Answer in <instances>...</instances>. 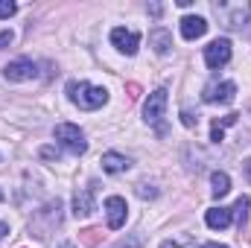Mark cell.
<instances>
[{
    "instance_id": "obj_1",
    "label": "cell",
    "mask_w": 251,
    "mask_h": 248,
    "mask_svg": "<svg viewBox=\"0 0 251 248\" xmlns=\"http://www.w3.org/2000/svg\"><path fill=\"white\" fill-rule=\"evenodd\" d=\"M67 99L76 102L79 108L85 111H94V108H102L108 102V91L105 88H97V85H88V82H67Z\"/></svg>"
},
{
    "instance_id": "obj_2",
    "label": "cell",
    "mask_w": 251,
    "mask_h": 248,
    "mask_svg": "<svg viewBox=\"0 0 251 248\" xmlns=\"http://www.w3.org/2000/svg\"><path fill=\"white\" fill-rule=\"evenodd\" d=\"M56 140L62 143L64 149H70L73 155H85V149H88L85 134L79 131V125H73V123H59L56 125Z\"/></svg>"
},
{
    "instance_id": "obj_3",
    "label": "cell",
    "mask_w": 251,
    "mask_h": 248,
    "mask_svg": "<svg viewBox=\"0 0 251 248\" xmlns=\"http://www.w3.org/2000/svg\"><path fill=\"white\" fill-rule=\"evenodd\" d=\"M213 12L222 18V24L225 26H243L246 21H249L251 15V6L249 3H213Z\"/></svg>"
},
{
    "instance_id": "obj_4",
    "label": "cell",
    "mask_w": 251,
    "mask_h": 248,
    "mask_svg": "<svg viewBox=\"0 0 251 248\" xmlns=\"http://www.w3.org/2000/svg\"><path fill=\"white\" fill-rule=\"evenodd\" d=\"M164 114H167V91L158 88V91H152L149 99L143 102V117H146V123L158 125V131H161V120H164Z\"/></svg>"
},
{
    "instance_id": "obj_5",
    "label": "cell",
    "mask_w": 251,
    "mask_h": 248,
    "mask_svg": "<svg viewBox=\"0 0 251 248\" xmlns=\"http://www.w3.org/2000/svg\"><path fill=\"white\" fill-rule=\"evenodd\" d=\"M228 62H231V41L228 38H216L204 47V64L210 70H216V67H222Z\"/></svg>"
},
{
    "instance_id": "obj_6",
    "label": "cell",
    "mask_w": 251,
    "mask_h": 248,
    "mask_svg": "<svg viewBox=\"0 0 251 248\" xmlns=\"http://www.w3.org/2000/svg\"><path fill=\"white\" fill-rule=\"evenodd\" d=\"M3 76L9 82H26V79H35L38 76V67H35L32 59H15V62H9L3 67Z\"/></svg>"
},
{
    "instance_id": "obj_7",
    "label": "cell",
    "mask_w": 251,
    "mask_h": 248,
    "mask_svg": "<svg viewBox=\"0 0 251 248\" xmlns=\"http://www.w3.org/2000/svg\"><path fill=\"white\" fill-rule=\"evenodd\" d=\"M234 97H237V85L234 82H219V85H207L204 88V102L228 105V102H234Z\"/></svg>"
},
{
    "instance_id": "obj_8",
    "label": "cell",
    "mask_w": 251,
    "mask_h": 248,
    "mask_svg": "<svg viewBox=\"0 0 251 248\" xmlns=\"http://www.w3.org/2000/svg\"><path fill=\"white\" fill-rule=\"evenodd\" d=\"M97 210V201H94V184L82 187L76 196H73V216L76 219H85Z\"/></svg>"
},
{
    "instance_id": "obj_9",
    "label": "cell",
    "mask_w": 251,
    "mask_h": 248,
    "mask_svg": "<svg viewBox=\"0 0 251 248\" xmlns=\"http://www.w3.org/2000/svg\"><path fill=\"white\" fill-rule=\"evenodd\" d=\"M111 44H114L120 53H126V56H134V53H137V44H140V35L131 32V29L117 26V29H111Z\"/></svg>"
},
{
    "instance_id": "obj_10",
    "label": "cell",
    "mask_w": 251,
    "mask_h": 248,
    "mask_svg": "<svg viewBox=\"0 0 251 248\" xmlns=\"http://www.w3.org/2000/svg\"><path fill=\"white\" fill-rule=\"evenodd\" d=\"M126 198H120V196H108L105 198V213H108V228L111 231H120L126 225Z\"/></svg>"
},
{
    "instance_id": "obj_11",
    "label": "cell",
    "mask_w": 251,
    "mask_h": 248,
    "mask_svg": "<svg viewBox=\"0 0 251 248\" xmlns=\"http://www.w3.org/2000/svg\"><path fill=\"white\" fill-rule=\"evenodd\" d=\"M204 32H207V21H204V18H199V15H187V18H181V35H184L187 41L201 38Z\"/></svg>"
},
{
    "instance_id": "obj_12",
    "label": "cell",
    "mask_w": 251,
    "mask_h": 248,
    "mask_svg": "<svg viewBox=\"0 0 251 248\" xmlns=\"http://www.w3.org/2000/svg\"><path fill=\"white\" fill-rule=\"evenodd\" d=\"M100 164H102V170H105L108 175H117V173H126V170H128L131 161H128L126 155H120V152H105Z\"/></svg>"
},
{
    "instance_id": "obj_13",
    "label": "cell",
    "mask_w": 251,
    "mask_h": 248,
    "mask_svg": "<svg viewBox=\"0 0 251 248\" xmlns=\"http://www.w3.org/2000/svg\"><path fill=\"white\" fill-rule=\"evenodd\" d=\"M204 222H207V228L222 231V228L231 225V210H225V207H210V210L204 213Z\"/></svg>"
},
{
    "instance_id": "obj_14",
    "label": "cell",
    "mask_w": 251,
    "mask_h": 248,
    "mask_svg": "<svg viewBox=\"0 0 251 248\" xmlns=\"http://www.w3.org/2000/svg\"><path fill=\"white\" fill-rule=\"evenodd\" d=\"M149 44L155 47V53H167V50L173 47V35H170L167 29H152V32H149Z\"/></svg>"
},
{
    "instance_id": "obj_15",
    "label": "cell",
    "mask_w": 251,
    "mask_h": 248,
    "mask_svg": "<svg viewBox=\"0 0 251 248\" xmlns=\"http://www.w3.org/2000/svg\"><path fill=\"white\" fill-rule=\"evenodd\" d=\"M228 190H231V178H228V173H213V175H210V193H213L216 198L228 196Z\"/></svg>"
},
{
    "instance_id": "obj_16",
    "label": "cell",
    "mask_w": 251,
    "mask_h": 248,
    "mask_svg": "<svg viewBox=\"0 0 251 248\" xmlns=\"http://www.w3.org/2000/svg\"><path fill=\"white\" fill-rule=\"evenodd\" d=\"M249 207H251V198L249 196H240L237 204H234V216H237V225H240V228L249 222Z\"/></svg>"
},
{
    "instance_id": "obj_17",
    "label": "cell",
    "mask_w": 251,
    "mask_h": 248,
    "mask_svg": "<svg viewBox=\"0 0 251 248\" xmlns=\"http://www.w3.org/2000/svg\"><path fill=\"white\" fill-rule=\"evenodd\" d=\"M15 12H18V6L12 0H0V18H12Z\"/></svg>"
},
{
    "instance_id": "obj_18",
    "label": "cell",
    "mask_w": 251,
    "mask_h": 248,
    "mask_svg": "<svg viewBox=\"0 0 251 248\" xmlns=\"http://www.w3.org/2000/svg\"><path fill=\"white\" fill-rule=\"evenodd\" d=\"M222 137H225V128H222V125H219V120H216V123L210 125V140H213V143H219Z\"/></svg>"
},
{
    "instance_id": "obj_19",
    "label": "cell",
    "mask_w": 251,
    "mask_h": 248,
    "mask_svg": "<svg viewBox=\"0 0 251 248\" xmlns=\"http://www.w3.org/2000/svg\"><path fill=\"white\" fill-rule=\"evenodd\" d=\"M137 196H140V198H155V196H158V190H152V187L140 184V187H137Z\"/></svg>"
},
{
    "instance_id": "obj_20",
    "label": "cell",
    "mask_w": 251,
    "mask_h": 248,
    "mask_svg": "<svg viewBox=\"0 0 251 248\" xmlns=\"http://www.w3.org/2000/svg\"><path fill=\"white\" fill-rule=\"evenodd\" d=\"M41 158H56V161H59V149H53V146H44V149H41Z\"/></svg>"
},
{
    "instance_id": "obj_21",
    "label": "cell",
    "mask_w": 251,
    "mask_h": 248,
    "mask_svg": "<svg viewBox=\"0 0 251 248\" xmlns=\"http://www.w3.org/2000/svg\"><path fill=\"white\" fill-rule=\"evenodd\" d=\"M161 248H181V246H178V243H170V240H167V243H161ZM184 248H201V246H196V243H187Z\"/></svg>"
},
{
    "instance_id": "obj_22",
    "label": "cell",
    "mask_w": 251,
    "mask_h": 248,
    "mask_svg": "<svg viewBox=\"0 0 251 248\" xmlns=\"http://www.w3.org/2000/svg\"><path fill=\"white\" fill-rule=\"evenodd\" d=\"M12 44V32H0V50Z\"/></svg>"
},
{
    "instance_id": "obj_23",
    "label": "cell",
    "mask_w": 251,
    "mask_h": 248,
    "mask_svg": "<svg viewBox=\"0 0 251 248\" xmlns=\"http://www.w3.org/2000/svg\"><path fill=\"white\" fill-rule=\"evenodd\" d=\"M6 231H9V225H6V222H0V240L6 237Z\"/></svg>"
},
{
    "instance_id": "obj_24",
    "label": "cell",
    "mask_w": 251,
    "mask_h": 248,
    "mask_svg": "<svg viewBox=\"0 0 251 248\" xmlns=\"http://www.w3.org/2000/svg\"><path fill=\"white\" fill-rule=\"evenodd\" d=\"M246 178H249V181H251V158H249V161H246Z\"/></svg>"
},
{
    "instance_id": "obj_25",
    "label": "cell",
    "mask_w": 251,
    "mask_h": 248,
    "mask_svg": "<svg viewBox=\"0 0 251 248\" xmlns=\"http://www.w3.org/2000/svg\"><path fill=\"white\" fill-rule=\"evenodd\" d=\"M204 248H228V246H219V243H207Z\"/></svg>"
},
{
    "instance_id": "obj_26",
    "label": "cell",
    "mask_w": 251,
    "mask_h": 248,
    "mask_svg": "<svg viewBox=\"0 0 251 248\" xmlns=\"http://www.w3.org/2000/svg\"><path fill=\"white\" fill-rule=\"evenodd\" d=\"M59 248H76V246H59Z\"/></svg>"
},
{
    "instance_id": "obj_27",
    "label": "cell",
    "mask_w": 251,
    "mask_h": 248,
    "mask_svg": "<svg viewBox=\"0 0 251 248\" xmlns=\"http://www.w3.org/2000/svg\"><path fill=\"white\" fill-rule=\"evenodd\" d=\"M0 201H3V193H0Z\"/></svg>"
}]
</instances>
